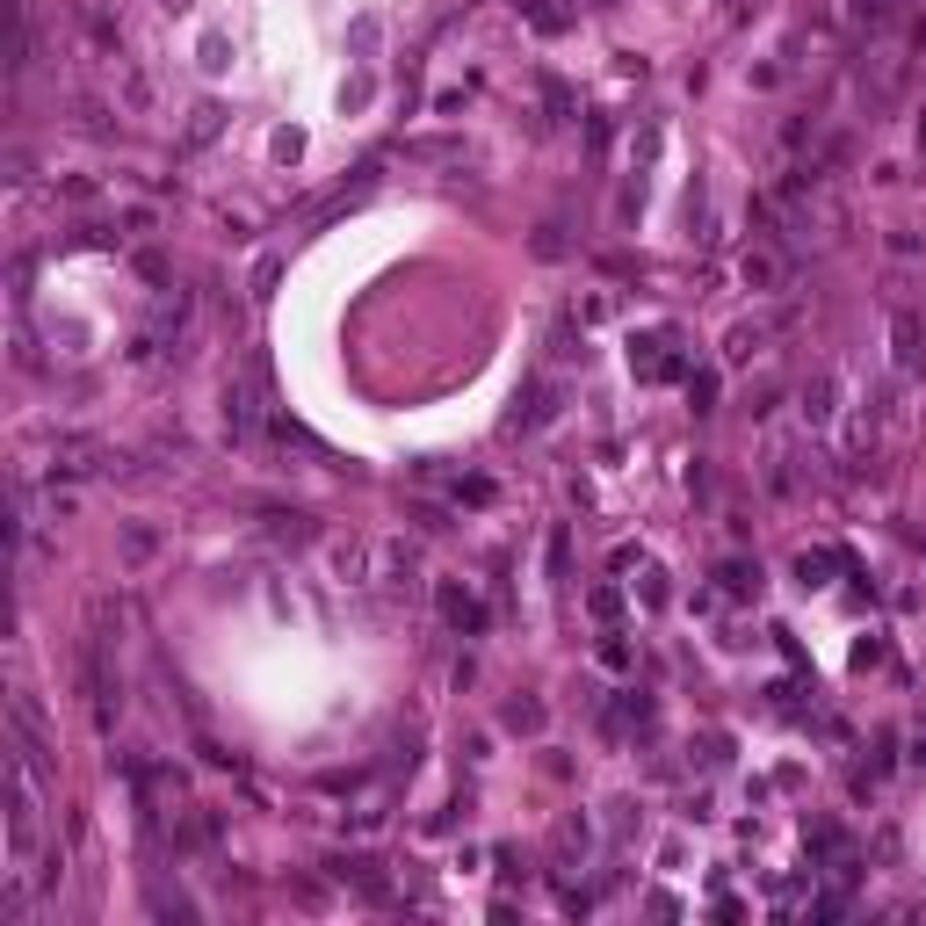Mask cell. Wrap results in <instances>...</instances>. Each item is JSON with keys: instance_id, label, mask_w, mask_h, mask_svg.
Segmentation results:
<instances>
[{"instance_id": "6da1fadb", "label": "cell", "mask_w": 926, "mask_h": 926, "mask_svg": "<svg viewBox=\"0 0 926 926\" xmlns=\"http://www.w3.org/2000/svg\"><path fill=\"white\" fill-rule=\"evenodd\" d=\"M905 66H912V58H905L898 44H876L869 58H861V87H869V109H898V95H905Z\"/></svg>"}, {"instance_id": "7a4b0ae2", "label": "cell", "mask_w": 926, "mask_h": 926, "mask_svg": "<svg viewBox=\"0 0 926 926\" xmlns=\"http://www.w3.org/2000/svg\"><path fill=\"white\" fill-rule=\"evenodd\" d=\"M225 427L246 442L261 427V369H239V377H225Z\"/></svg>"}, {"instance_id": "3957f363", "label": "cell", "mask_w": 926, "mask_h": 926, "mask_svg": "<svg viewBox=\"0 0 926 926\" xmlns=\"http://www.w3.org/2000/svg\"><path fill=\"white\" fill-rule=\"evenodd\" d=\"M95 456H102L95 442H58V471H66V478H87V471H102Z\"/></svg>"}, {"instance_id": "277c9868", "label": "cell", "mask_w": 926, "mask_h": 926, "mask_svg": "<svg viewBox=\"0 0 926 926\" xmlns=\"http://www.w3.org/2000/svg\"><path fill=\"white\" fill-rule=\"evenodd\" d=\"M775 283H782V261L767 254V246H760V254H746V290H775Z\"/></svg>"}, {"instance_id": "5b68a950", "label": "cell", "mask_w": 926, "mask_h": 926, "mask_svg": "<svg viewBox=\"0 0 926 926\" xmlns=\"http://www.w3.org/2000/svg\"><path fill=\"white\" fill-rule=\"evenodd\" d=\"M760 341H767V326H738L724 355H731V362H753V355H760Z\"/></svg>"}, {"instance_id": "8992f818", "label": "cell", "mask_w": 926, "mask_h": 926, "mask_svg": "<svg viewBox=\"0 0 926 926\" xmlns=\"http://www.w3.org/2000/svg\"><path fill=\"white\" fill-rule=\"evenodd\" d=\"M898 369H919V319L898 312Z\"/></svg>"}, {"instance_id": "52a82bcc", "label": "cell", "mask_w": 926, "mask_h": 926, "mask_svg": "<svg viewBox=\"0 0 926 926\" xmlns=\"http://www.w3.org/2000/svg\"><path fill=\"white\" fill-rule=\"evenodd\" d=\"M268 521H275V529H268L275 543H304V536H312V521H304V514H268Z\"/></svg>"}, {"instance_id": "ba28073f", "label": "cell", "mask_w": 926, "mask_h": 926, "mask_svg": "<svg viewBox=\"0 0 926 926\" xmlns=\"http://www.w3.org/2000/svg\"><path fill=\"white\" fill-rule=\"evenodd\" d=\"M507 724L514 731H543V709L536 702H507Z\"/></svg>"}, {"instance_id": "9c48e42d", "label": "cell", "mask_w": 926, "mask_h": 926, "mask_svg": "<svg viewBox=\"0 0 926 926\" xmlns=\"http://www.w3.org/2000/svg\"><path fill=\"white\" fill-rule=\"evenodd\" d=\"M189 138H196V145H203V138H218V109H210V102L196 109V123H189Z\"/></svg>"}, {"instance_id": "30bf717a", "label": "cell", "mask_w": 926, "mask_h": 926, "mask_svg": "<svg viewBox=\"0 0 926 926\" xmlns=\"http://www.w3.org/2000/svg\"><path fill=\"white\" fill-rule=\"evenodd\" d=\"M275 275H283V261H261V268H254V297H268V290H275Z\"/></svg>"}]
</instances>
